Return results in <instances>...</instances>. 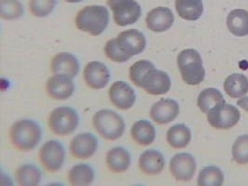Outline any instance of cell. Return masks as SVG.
I'll list each match as a JSON object with an SVG mask.
<instances>
[{
  "mask_svg": "<svg viewBox=\"0 0 248 186\" xmlns=\"http://www.w3.org/2000/svg\"><path fill=\"white\" fill-rule=\"evenodd\" d=\"M109 14L104 6H87L80 10L76 16V26L92 36H99L107 28Z\"/></svg>",
  "mask_w": 248,
  "mask_h": 186,
  "instance_id": "obj_1",
  "label": "cell"
},
{
  "mask_svg": "<svg viewBox=\"0 0 248 186\" xmlns=\"http://www.w3.org/2000/svg\"><path fill=\"white\" fill-rule=\"evenodd\" d=\"M10 138L13 146L19 151L34 149L41 139L40 126L32 120H20L12 125Z\"/></svg>",
  "mask_w": 248,
  "mask_h": 186,
  "instance_id": "obj_2",
  "label": "cell"
},
{
  "mask_svg": "<svg viewBox=\"0 0 248 186\" xmlns=\"http://www.w3.org/2000/svg\"><path fill=\"white\" fill-rule=\"evenodd\" d=\"M177 66L183 81L189 85H198L205 77L202 60L198 51L183 50L177 56Z\"/></svg>",
  "mask_w": 248,
  "mask_h": 186,
  "instance_id": "obj_3",
  "label": "cell"
},
{
  "mask_svg": "<svg viewBox=\"0 0 248 186\" xmlns=\"http://www.w3.org/2000/svg\"><path fill=\"white\" fill-rule=\"evenodd\" d=\"M93 124L100 136L108 140H116L124 135L125 123L122 116L111 110H101L93 118Z\"/></svg>",
  "mask_w": 248,
  "mask_h": 186,
  "instance_id": "obj_4",
  "label": "cell"
},
{
  "mask_svg": "<svg viewBox=\"0 0 248 186\" xmlns=\"http://www.w3.org/2000/svg\"><path fill=\"white\" fill-rule=\"evenodd\" d=\"M78 125V115L72 108L60 107L50 113V129L57 136H67L73 133Z\"/></svg>",
  "mask_w": 248,
  "mask_h": 186,
  "instance_id": "obj_5",
  "label": "cell"
},
{
  "mask_svg": "<svg viewBox=\"0 0 248 186\" xmlns=\"http://www.w3.org/2000/svg\"><path fill=\"white\" fill-rule=\"evenodd\" d=\"M115 23L120 26L135 24L141 16L140 5L135 0H108Z\"/></svg>",
  "mask_w": 248,
  "mask_h": 186,
  "instance_id": "obj_6",
  "label": "cell"
},
{
  "mask_svg": "<svg viewBox=\"0 0 248 186\" xmlns=\"http://www.w3.org/2000/svg\"><path fill=\"white\" fill-rule=\"evenodd\" d=\"M239 110L231 104H220L207 113V121L216 129L226 130L233 127L240 120Z\"/></svg>",
  "mask_w": 248,
  "mask_h": 186,
  "instance_id": "obj_7",
  "label": "cell"
},
{
  "mask_svg": "<svg viewBox=\"0 0 248 186\" xmlns=\"http://www.w3.org/2000/svg\"><path fill=\"white\" fill-rule=\"evenodd\" d=\"M65 152L62 144L57 140H49L39 150L38 158L43 168L51 173L61 169Z\"/></svg>",
  "mask_w": 248,
  "mask_h": 186,
  "instance_id": "obj_8",
  "label": "cell"
},
{
  "mask_svg": "<svg viewBox=\"0 0 248 186\" xmlns=\"http://www.w3.org/2000/svg\"><path fill=\"white\" fill-rule=\"evenodd\" d=\"M197 166L194 157L186 152L177 153L170 161V171L178 182L186 183L192 180Z\"/></svg>",
  "mask_w": 248,
  "mask_h": 186,
  "instance_id": "obj_9",
  "label": "cell"
},
{
  "mask_svg": "<svg viewBox=\"0 0 248 186\" xmlns=\"http://www.w3.org/2000/svg\"><path fill=\"white\" fill-rule=\"evenodd\" d=\"M116 40L119 48L131 57L141 53L147 45L146 37L137 29H130L122 32Z\"/></svg>",
  "mask_w": 248,
  "mask_h": 186,
  "instance_id": "obj_10",
  "label": "cell"
},
{
  "mask_svg": "<svg viewBox=\"0 0 248 186\" xmlns=\"http://www.w3.org/2000/svg\"><path fill=\"white\" fill-rule=\"evenodd\" d=\"M141 88H143L149 95H164L171 88V80L167 73L154 68L145 75Z\"/></svg>",
  "mask_w": 248,
  "mask_h": 186,
  "instance_id": "obj_11",
  "label": "cell"
},
{
  "mask_svg": "<svg viewBox=\"0 0 248 186\" xmlns=\"http://www.w3.org/2000/svg\"><path fill=\"white\" fill-rule=\"evenodd\" d=\"M108 96L112 104L123 111L131 109L137 100L134 89L124 82L114 83L109 89Z\"/></svg>",
  "mask_w": 248,
  "mask_h": 186,
  "instance_id": "obj_12",
  "label": "cell"
},
{
  "mask_svg": "<svg viewBox=\"0 0 248 186\" xmlns=\"http://www.w3.org/2000/svg\"><path fill=\"white\" fill-rule=\"evenodd\" d=\"M83 78L88 86L93 90H99L107 86L110 73L105 64L94 61L87 64L83 71Z\"/></svg>",
  "mask_w": 248,
  "mask_h": 186,
  "instance_id": "obj_13",
  "label": "cell"
},
{
  "mask_svg": "<svg viewBox=\"0 0 248 186\" xmlns=\"http://www.w3.org/2000/svg\"><path fill=\"white\" fill-rule=\"evenodd\" d=\"M98 148L96 137L91 133H81L74 136L70 143L71 154L77 159L92 157Z\"/></svg>",
  "mask_w": 248,
  "mask_h": 186,
  "instance_id": "obj_14",
  "label": "cell"
},
{
  "mask_svg": "<svg viewBox=\"0 0 248 186\" xmlns=\"http://www.w3.org/2000/svg\"><path fill=\"white\" fill-rule=\"evenodd\" d=\"M47 93L51 99L65 100L69 99L75 91V85L71 78L64 75L54 74L47 82Z\"/></svg>",
  "mask_w": 248,
  "mask_h": 186,
  "instance_id": "obj_15",
  "label": "cell"
},
{
  "mask_svg": "<svg viewBox=\"0 0 248 186\" xmlns=\"http://www.w3.org/2000/svg\"><path fill=\"white\" fill-rule=\"evenodd\" d=\"M179 114V105L173 100H161L156 102L151 110V119L159 124L171 123Z\"/></svg>",
  "mask_w": 248,
  "mask_h": 186,
  "instance_id": "obj_16",
  "label": "cell"
},
{
  "mask_svg": "<svg viewBox=\"0 0 248 186\" xmlns=\"http://www.w3.org/2000/svg\"><path fill=\"white\" fill-rule=\"evenodd\" d=\"M174 14L170 9L165 7H158L150 11L147 18L146 23L149 30L161 33L168 30L174 25Z\"/></svg>",
  "mask_w": 248,
  "mask_h": 186,
  "instance_id": "obj_17",
  "label": "cell"
},
{
  "mask_svg": "<svg viewBox=\"0 0 248 186\" xmlns=\"http://www.w3.org/2000/svg\"><path fill=\"white\" fill-rule=\"evenodd\" d=\"M50 69L53 74L64 75L73 79L78 73L79 64L73 54L60 52L52 58Z\"/></svg>",
  "mask_w": 248,
  "mask_h": 186,
  "instance_id": "obj_18",
  "label": "cell"
},
{
  "mask_svg": "<svg viewBox=\"0 0 248 186\" xmlns=\"http://www.w3.org/2000/svg\"><path fill=\"white\" fill-rule=\"evenodd\" d=\"M165 160L163 155L156 150L144 152L139 158V168L142 172L148 175H158L164 169Z\"/></svg>",
  "mask_w": 248,
  "mask_h": 186,
  "instance_id": "obj_19",
  "label": "cell"
},
{
  "mask_svg": "<svg viewBox=\"0 0 248 186\" xmlns=\"http://www.w3.org/2000/svg\"><path fill=\"white\" fill-rule=\"evenodd\" d=\"M106 161L108 168L114 173H124L131 165L129 152L122 147H115L107 153Z\"/></svg>",
  "mask_w": 248,
  "mask_h": 186,
  "instance_id": "obj_20",
  "label": "cell"
},
{
  "mask_svg": "<svg viewBox=\"0 0 248 186\" xmlns=\"http://www.w3.org/2000/svg\"><path fill=\"white\" fill-rule=\"evenodd\" d=\"M131 135L137 144L149 146L156 137V130L154 125L149 121L140 120L132 126Z\"/></svg>",
  "mask_w": 248,
  "mask_h": 186,
  "instance_id": "obj_21",
  "label": "cell"
},
{
  "mask_svg": "<svg viewBox=\"0 0 248 186\" xmlns=\"http://www.w3.org/2000/svg\"><path fill=\"white\" fill-rule=\"evenodd\" d=\"M224 90L232 99H240L248 93V79L246 75H230L224 82Z\"/></svg>",
  "mask_w": 248,
  "mask_h": 186,
  "instance_id": "obj_22",
  "label": "cell"
},
{
  "mask_svg": "<svg viewBox=\"0 0 248 186\" xmlns=\"http://www.w3.org/2000/svg\"><path fill=\"white\" fill-rule=\"evenodd\" d=\"M227 26L232 34L236 37L248 35V12L246 10H234L229 13Z\"/></svg>",
  "mask_w": 248,
  "mask_h": 186,
  "instance_id": "obj_23",
  "label": "cell"
},
{
  "mask_svg": "<svg viewBox=\"0 0 248 186\" xmlns=\"http://www.w3.org/2000/svg\"><path fill=\"white\" fill-rule=\"evenodd\" d=\"M178 15L186 21H196L203 13L202 0H175Z\"/></svg>",
  "mask_w": 248,
  "mask_h": 186,
  "instance_id": "obj_24",
  "label": "cell"
},
{
  "mask_svg": "<svg viewBox=\"0 0 248 186\" xmlns=\"http://www.w3.org/2000/svg\"><path fill=\"white\" fill-rule=\"evenodd\" d=\"M166 139L174 149L185 148L191 139V133L185 124H174L167 131Z\"/></svg>",
  "mask_w": 248,
  "mask_h": 186,
  "instance_id": "obj_25",
  "label": "cell"
},
{
  "mask_svg": "<svg viewBox=\"0 0 248 186\" xmlns=\"http://www.w3.org/2000/svg\"><path fill=\"white\" fill-rule=\"evenodd\" d=\"M224 100L222 94L216 88H207L200 93L197 105L199 109L203 113H208L214 107L224 104Z\"/></svg>",
  "mask_w": 248,
  "mask_h": 186,
  "instance_id": "obj_26",
  "label": "cell"
},
{
  "mask_svg": "<svg viewBox=\"0 0 248 186\" xmlns=\"http://www.w3.org/2000/svg\"><path fill=\"white\" fill-rule=\"evenodd\" d=\"M15 179L20 186H37L41 180V172L36 166L26 164L17 169Z\"/></svg>",
  "mask_w": 248,
  "mask_h": 186,
  "instance_id": "obj_27",
  "label": "cell"
},
{
  "mask_svg": "<svg viewBox=\"0 0 248 186\" xmlns=\"http://www.w3.org/2000/svg\"><path fill=\"white\" fill-rule=\"evenodd\" d=\"M93 169L86 164L73 167L68 173V181L72 186H89L93 182Z\"/></svg>",
  "mask_w": 248,
  "mask_h": 186,
  "instance_id": "obj_28",
  "label": "cell"
},
{
  "mask_svg": "<svg viewBox=\"0 0 248 186\" xmlns=\"http://www.w3.org/2000/svg\"><path fill=\"white\" fill-rule=\"evenodd\" d=\"M224 183V174L220 169L209 166L202 169L198 176V186H221Z\"/></svg>",
  "mask_w": 248,
  "mask_h": 186,
  "instance_id": "obj_29",
  "label": "cell"
},
{
  "mask_svg": "<svg viewBox=\"0 0 248 186\" xmlns=\"http://www.w3.org/2000/svg\"><path fill=\"white\" fill-rule=\"evenodd\" d=\"M24 8L18 0H1L0 15L5 20H15L22 17Z\"/></svg>",
  "mask_w": 248,
  "mask_h": 186,
  "instance_id": "obj_30",
  "label": "cell"
},
{
  "mask_svg": "<svg viewBox=\"0 0 248 186\" xmlns=\"http://www.w3.org/2000/svg\"><path fill=\"white\" fill-rule=\"evenodd\" d=\"M154 65L148 60H140L133 64L130 68V79L131 81L138 87L142 85V81L145 75L149 72L150 69L154 68Z\"/></svg>",
  "mask_w": 248,
  "mask_h": 186,
  "instance_id": "obj_31",
  "label": "cell"
},
{
  "mask_svg": "<svg viewBox=\"0 0 248 186\" xmlns=\"http://www.w3.org/2000/svg\"><path fill=\"white\" fill-rule=\"evenodd\" d=\"M232 157L240 165L248 164V135L237 137L232 146Z\"/></svg>",
  "mask_w": 248,
  "mask_h": 186,
  "instance_id": "obj_32",
  "label": "cell"
},
{
  "mask_svg": "<svg viewBox=\"0 0 248 186\" xmlns=\"http://www.w3.org/2000/svg\"><path fill=\"white\" fill-rule=\"evenodd\" d=\"M56 0H29V10L36 17H46L52 13Z\"/></svg>",
  "mask_w": 248,
  "mask_h": 186,
  "instance_id": "obj_33",
  "label": "cell"
},
{
  "mask_svg": "<svg viewBox=\"0 0 248 186\" xmlns=\"http://www.w3.org/2000/svg\"><path fill=\"white\" fill-rule=\"evenodd\" d=\"M105 53L107 57L113 62L124 63L128 61L130 58H132L131 56L124 53V51L119 48L116 38L110 39L107 42L105 46Z\"/></svg>",
  "mask_w": 248,
  "mask_h": 186,
  "instance_id": "obj_34",
  "label": "cell"
},
{
  "mask_svg": "<svg viewBox=\"0 0 248 186\" xmlns=\"http://www.w3.org/2000/svg\"><path fill=\"white\" fill-rule=\"evenodd\" d=\"M237 105L242 108L243 110H245L246 112H248V97H244V98H240V100L237 101Z\"/></svg>",
  "mask_w": 248,
  "mask_h": 186,
  "instance_id": "obj_35",
  "label": "cell"
},
{
  "mask_svg": "<svg viewBox=\"0 0 248 186\" xmlns=\"http://www.w3.org/2000/svg\"><path fill=\"white\" fill-rule=\"evenodd\" d=\"M65 2H67V3H72V4H75V3H78V2H81L82 0H64Z\"/></svg>",
  "mask_w": 248,
  "mask_h": 186,
  "instance_id": "obj_36",
  "label": "cell"
}]
</instances>
